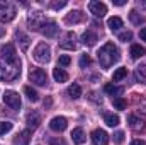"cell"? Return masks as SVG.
<instances>
[{
    "mask_svg": "<svg viewBox=\"0 0 146 145\" xmlns=\"http://www.w3.org/2000/svg\"><path fill=\"white\" fill-rule=\"evenodd\" d=\"M97 56H99V63L102 65V68H109L119 60V50H117V46L114 43L109 41L99 50Z\"/></svg>",
    "mask_w": 146,
    "mask_h": 145,
    "instance_id": "1",
    "label": "cell"
},
{
    "mask_svg": "<svg viewBox=\"0 0 146 145\" xmlns=\"http://www.w3.org/2000/svg\"><path fill=\"white\" fill-rule=\"evenodd\" d=\"M21 73V62L19 60H3L0 58V80L12 82Z\"/></svg>",
    "mask_w": 146,
    "mask_h": 145,
    "instance_id": "2",
    "label": "cell"
},
{
    "mask_svg": "<svg viewBox=\"0 0 146 145\" xmlns=\"http://www.w3.org/2000/svg\"><path fill=\"white\" fill-rule=\"evenodd\" d=\"M34 60L37 63H48L51 60V50L46 43H39L36 48H34V53H33Z\"/></svg>",
    "mask_w": 146,
    "mask_h": 145,
    "instance_id": "3",
    "label": "cell"
},
{
    "mask_svg": "<svg viewBox=\"0 0 146 145\" xmlns=\"http://www.w3.org/2000/svg\"><path fill=\"white\" fill-rule=\"evenodd\" d=\"M15 17V7L10 2H0V22H10Z\"/></svg>",
    "mask_w": 146,
    "mask_h": 145,
    "instance_id": "4",
    "label": "cell"
},
{
    "mask_svg": "<svg viewBox=\"0 0 146 145\" xmlns=\"http://www.w3.org/2000/svg\"><path fill=\"white\" fill-rule=\"evenodd\" d=\"M3 103H5L9 108H12V109H21V104H22L19 94L14 92V91H7V92L3 94Z\"/></svg>",
    "mask_w": 146,
    "mask_h": 145,
    "instance_id": "5",
    "label": "cell"
},
{
    "mask_svg": "<svg viewBox=\"0 0 146 145\" xmlns=\"http://www.w3.org/2000/svg\"><path fill=\"white\" fill-rule=\"evenodd\" d=\"M39 33H41V34H44L46 38H54V36H56V33H58V26H56V22H54V21H48V19H46V21L41 24Z\"/></svg>",
    "mask_w": 146,
    "mask_h": 145,
    "instance_id": "6",
    "label": "cell"
},
{
    "mask_svg": "<svg viewBox=\"0 0 146 145\" xmlns=\"http://www.w3.org/2000/svg\"><path fill=\"white\" fill-rule=\"evenodd\" d=\"M29 79H31V82L36 84V85H46V84H48V75H46V72H44L42 68H34V70H31Z\"/></svg>",
    "mask_w": 146,
    "mask_h": 145,
    "instance_id": "7",
    "label": "cell"
},
{
    "mask_svg": "<svg viewBox=\"0 0 146 145\" xmlns=\"http://www.w3.org/2000/svg\"><path fill=\"white\" fill-rule=\"evenodd\" d=\"M88 10H90L95 17H104V15L107 14V5H106L104 2H97V0H94V2L88 3Z\"/></svg>",
    "mask_w": 146,
    "mask_h": 145,
    "instance_id": "8",
    "label": "cell"
},
{
    "mask_svg": "<svg viewBox=\"0 0 146 145\" xmlns=\"http://www.w3.org/2000/svg\"><path fill=\"white\" fill-rule=\"evenodd\" d=\"M92 142H94V145H107L109 144V135L106 133V130L97 128L92 132Z\"/></svg>",
    "mask_w": 146,
    "mask_h": 145,
    "instance_id": "9",
    "label": "cell"
},
{
    "mask_svg": "<svg viewBox=\"0 0 146 145\" xmlns=\"http://www.w3.org/2000/svg\"><path fill=\"white\" fill-rule=\"evenodd\" d=\"M66 126H68V121H66V118H63V116H56V118H53V119L49 121V128H51L53 132H65Z\"/></svg>",
    "mask_w": 146,
    "mask_h": 145,
    "instance_id": "10",
    "label": "cell"
},
{
    "mask_svg": "<svg viewBox=\"0 0 146 145\" xmlns=\"http://www.w3.org/2000/svg\"><path fill=\"white\" fill-rule=\"evenodd\" d=\"M46 21V17L41 14V12H33V14H29V19H27V22H29V26L33 28V29H36L39 31V28H41V24Z\"/></svg>",
    "mask_w": 146,
    "mask_h": 145,
    "instance_id": "11",
    "label": "cell"
},
{
    "mask_svg": "<svg viewBox=\"0 0 146 145\" xmlns=\"http://www.w3.org/2000/svg\"><path fill=\"white\" fill-rule=\"evenodd\" d=\"M60 46H61L63 50H75V48H76V36H75L73 33H66L65 38L60 41Z\"/></svg>",
    "mask_w": 146,
    "mask_h": 145,
    "instance_id": "12",
    "label": "cell"
},
{
    "mask_svg": "<svg viewBox=\"0 0 146 145\" xmlns=\"http://www.w3.org/2000/svg\"><path fill=\"white\" fill-rule=\"evenodd\" d=\"M0 58H3V60H19L17 53H15V48H14L12 43H7V44L2 46V56Z\"/></svg>",
    "mask_w": 146,
    "mask_h": 145,
    "instance_id": "13",
    "label": "cell"
},
{
    "mask_svg": "<svg viewBox=\"0 0 146 145\" xmlns=\"http://www.w3.org/2000/svg\"><path fill=\"white\" fill-rule=\"evenodd\" d=\"M29 142H31V132H29V130H22V132L15 137L14 145H29Z\"/></svg>",
    "mask_w": 146,
    "mask_h": 145,
    "instance_id": "14",
    "label": "cell"
},
{
    "mask_svg": "<svg viewBox=\"0 0 146 145\" xmlns=\"http://www.w3.org/2000/svg\"><path fill=\"white\" fill-rule=\"evenodd\" d=\"M97 34L94 33V31H85L83 34H82V43L85 44V46H94L95 43H97Z\"/></svg>",
    "mask_w": 146,
    "mask_h": 145,
    "instance_id": "15",
    "label": "cell"
},
{
    "mask_svg": "<svg viewBox=\"0 0 146 145\" xmlns=\"http://www.w3.org/2000/svg\"><path fill=\"white\" fill-rule=\"evenodd\" d=\"M15 38H17V41H19V44H21V50H22V51H27V50H29V44H31L29 36L24 34V33H21V31H17V33H15Z\"/></svg>",
    "mask_w": 146,
    "mask_h": 145,
    "instance_id": "16",
    "label": "cell"
},
{
    "mask_svg": "<svg viewBox=\"0 0 146 145\" xmlns=\"http://www.w3.org/2000/svg\"><path fill=\"white\" fill-rule=\"evenodd\" d=\"M68 24H78V22H82L83 21V14L80 12V10H72L68 15H66V19H65Z\"/></svg>",
    "mask_w": 146,
    "mask_h": 145,
    "instance_id": "17",
    "label": "cell"
},
{
    "mask_svg": "<svg viewBox=\"0 0 146 145\" xmlns=\"http://www.w3.org/2000/svg\"><path fill=\"white\" fill-rule=\"evenodd\" d=\"M129 55H131V58H133V60H138V58H141V56H145V55H146V50L141 46V44H133V46H131Z\"/></svg>",
    "mask_w": 146,
    "mask_h": 145,
    "instance_id": "18",
    "label": "cell"
},
{
    "mask_svg": "<svg viewBox=\"0 0 146 145\" xmlns=\"http://www.w3.org/2000/svg\"><path fill=\"white\" fill-rule=\"evenodd\" d=\"M26 121H27V125H29L31 128H37L39 123H41V116L37 114L36 111H33V113H29V114L26 116Z\"/></svg>",
    "mask_w": 146,
    "mask_h": 145,
    "instance_id": "19",
    "label": "cell"
},
{
    "mask_svg": "<svg viewBox=\"0 0 146 145\" xmlns=\"http://www.w3.org/2000/svg\"><path fill=\"white\" fill-rule=\"evenodd\" d=\"M72 140L75 142V144H83L85 140H87V137H85V133H83V130L82 128H73L72 132Z\"/></svg>",
    "mask_w": 146,
    "mask_h": 145,
    "instance_id": "20",
    "label": "cell"
},
{
    "mask_svg": "<svg viewBox=\"0 0 146 145\" xmlns=\"http://www.w3.org/2000/svg\"><path fill=\"white\" fill-rule=\"evenodd\" d=\"M134 80L138 84H146V65L143 67H138L134 70Z\"/></svg>",
    "mask_w": 146,
    "mask_h": 145,
    "instance_id": "21",
    "label": "cell"
},
{
    "mask_svg": "<svg viewBox=\"0 0 146 145\" xmlns=\"http://www.w3.org/2000/svg\"><path fill=\"white\" fill-rule=\"evenodd\" d=\"M127 123H129V126H131L133 130H141V128L145 126V123H143L138 116H134V114H129V116H127Z\"/></svg>",
    "mask_w": 146,
    "mask_h": 145,
    "instance_id": "22",
    "label": "cell"
},
{
    "mask_svg": "<svg viewBox=\"0 0 146 145\" xmlns=\"http://www.w3.org/2000/svg\"><path fill=\"white\" fill-rule=\"evenodd\" d=\"M104 121H106L107 126H117L121 119H119V116L114 114V113H106V114H104Z\"/></svg>",
    "mask_w": 146,
    "mask_h": 145,
    "instance_id": "23",
    "label": "cell"
},
{
    "mask_svg": "<svg viewBox=\"0 0 146 145\" xmlns=\"http://www.w3.org/2000/svg\"><path fill=\"white\" fill-rule=\"evenodd\" d=\"M106 92L110 94V96H122V92H124V87H117V85H114V84H106Z\"/></svg>",
    "mask_w": 146,
    "mask_h": 145,
    "instance_id": "24",
    "label": "cell"
},
{
    "mask_svg": "<svg viewBox=\"0 0 146 145\" xmlns=\"http://www.w3.org/2000/svg\"><path fill=\"white\" fill-rule=\"evenodd\" d=\"M107 26H109L112 31H119L122 28V19L117 17V15H114V17H110L109 21H107Z\"/></svg>",
    "mask_w": 146,
    "mask_h": 145,
    "instance_id": "25",
    "label": "cell"
},
{
    "mask_svg": "<svg viewBox=\"0 0 146 145\" xmlns=\"http://www.w3.org/2000/svg\"><path fill=\"white\" fill-rule=\"evenodd\" d=\"M53 77H54L56 82H66V80H68V73L65 72L63 68H60V67L53 70Z\"/></svg>",
    "mask_w": 146,
    "mask_h": 145,
    "instance_id": "26",
    "label": "cell"
},
{
    "mask_svg": "<svg viewBox=\"0 0 146 145\" xmlns=\"http://www.w3.org/2000/svg\"><path fill=\"white\" fill-rule=\"evenodd\" d=\"M68 96H70L72 99H78V97L82 96V87H80L78 84H72V85L68 87Z\"/></svg>",
    "mask_w": 146,
    "mask_h": 145,
    "instance_id": "27",
    "label": "cell"
},
{
    "mask_svg": "<svg viewBox=\"0 0 146 145\" xmlns=\"http://www.w3.org/2000/svg\"><path fill=\"white\" fill-rule=\"evenodd\" d=\"M24 92H26V96H27L29 101H33V103H37V101H39V94H37L33 87L26 85V87H24Z\"/></svg>",
    "mask_w": 146,
    "mask_h": 145,
    "instance_id": "28",
    "label": "cell"
},
{
    "mask_svg": "<svg viewBox=\"0 0 146 145\" xmlns=\"http://www.w3.org/2000/svg\"><path fill=\"white\" fill-rule=\"evenodd\" d=\"M126 75H127V70H126V68H117V70L114 72V75H112V80H114V82H117V80L124 79Z\"/></svg>",
    "mask_w": 146,
    "mask_h": 145,
    "instance_id": "29",
    "label": "cell"
},
{
    "mask_svg": "<svg viewBox=\"0 0 146 145\" xmlns=\"http://www.w3.org/2000/svg\"><path fill=\"white\" fill-rule=\"evenodd\" d=\"M129 19H131L133 24H141V22L145 21L143 17H139V14H138L136 10H131V12H129Z\"/></svg>",
    "mask_w": 146,
    "mask_h": 145,
    "instance_id": "30",
    "label": "cell"
},
{
    "mask_svg": "<svg viewBox=\"0 0 146 145\" xmlns=\"http://www.w3.org/2000/svg\"><path fill=\"white\" fill-rule=\"evenodd\" d=\"M10 130H12V123L10 121H0V135H5Z\"/></svg>",
    "mask_w": 146,
    "mask_h": 145,
    "instance_id": "31",
    "label": "cell"
},
{
    "mask_svg": "<svg viewBox=\"0 0 146 145\" xmlns=\"http://www.w3.org/2000/svg\"><path fill=\"white\" fill-rule=\"evenodd\" d=\"M114 108L115 109H124L126 108V101H124L122 97H115V99H114Z\"/></svg>",
    "mask_w": 146,
    "mask_h": 145,
    "instance_id": "32",
    "label": "cell"
},
{
    "mask_svg": "<svg viewBox=\"0 0 146 145\" xmlns=\"http://www.w3.org/2000/svg\"><path fill=\"white\" fill-rule=\"evenodd\" d=\"M90 63H92L90 56H88V55H82V58H80V67H82V68H85V67H88Z\"/></svg>",
    "mask_w": 146,
    "mask_h": 145,
    "instance_id": "33",
    "label": "cell"
},
{
    "mask_svg": "<svg viewBox=\"0 0 146 145\" xmlns=\"http://www.w3.org/2000/svg\"><path fill=\"white\" fill-rule=\"evenodd\" d=\"M119 39H121L122 43H127V41H131V39H133V33H131V31L121 33V34H119Z\"/></svg>",
    "mask_w": 146,
    "mask_h": 145,
    "instance_id": "34",
    "label": "cell"
},
{
    "mask_svg": "<svg viewBox=\"0 0 146 145\" xmlns=\"http://www.w3.org/2000/svg\"><path fill=\"white\" fill-rule=\"evenodd\" d=\"M70 63H72V58H70L68 55H61V56H60V65H61V67H68Z\"/></svg>",
    "mask_w": 146,
    "mask_h": 145,
    "instance_id": "35",
    "label": "cell"
},
{
    "mask_svg": "<svg viewBox=\"0 0 146 145\" xmlns=\"http://www.w3.org/2000/svg\"><path fill=\"white\" fill-rule=\"evenodd\" d=\"M124 142V132H115L114 133V144H122Z\"/></svg>",
    "mask_w": 146,
    "mask_h": 145,
    "instance_id": "36",
    "label": "cell"
},
{
    "mask_svg": "<svg viewBox=\"0 0 146 145\" xmlns=\"http://www.w3.org/2000/svg\"><path fill=\"white\" fill-rule=\"evenodd\" d=\"M138 113H141L143 116H146V99H141L138 103Z\"/></svg>",
    "mask_w": 146,
    "mask_h": 145,
    "instance_id": "37",
    "label": "cell"
},
{
    "mask_svg": "<svg viewBox=\"0 0 146 145\" xmlns=\"http://www.w3.org/2000/svg\"><path fill=\"white\" fill-rule=\"evenodd\" d=\"M65 5H66V2H65V0H61V2H51V3H49V7H51V9H54V10L63 9Z\"/></svg>",
    "mask_w": 146,
    "mask_h": 145,
    "instance_id": "38",
    "label": "cell"
},
{
    "mask_svg": "<svg viewBox=\"0 0 146 145\" xmlns=\"http://www.w3.org/2000/svg\"><path fill=\"white\" fill-rule=\"evenodd\" d=\"M49 145H66V144H65L63 138H60V137H53V138H49Z\"/></svg>",
    "mask_w": 146,
    "mask_h": 145,
    "instance_id": "39",
    "label": "cell"
},
{
    "mask_svg": "<svg viewBox=\"0 0 146 145\" xmlns=\"http://www.w3.org/2000/svg\"><path fill=\"white\" fill-rule=\"evenodd\" d=\"M139 38H141L143 41H146V28H143V29L139 31Z\"/></svg>",
    "mask_w": 146,
    "mask_h": 145,
    "instance_id": "40",
    "label": "cell"
},
{
    "mask_svg": "<svg viewBox=\"0 0 146 145\" xmlns=\"http://www.w3.org/2000/svg\"><path fill=\"white\" fill-rule=\"evenodd\" d=\"M131 145H146L145 140H139V138H136V140H133V144Z\"/></svg>",
    "mask_w": 146,
    "mask_h": 145,
    "instance_id": "41",
    "label": "cell"
},
{
    "mask_svg": "<svg viewBox=\"0 0 146 145\" xmlns=\"http://www.w3.org/2000/svg\"><path fill=\"white\" fill-rule=\"evenodd\" d=\"M124 3H126L124 0H114V5H119V7H121V5H124Z\"/></svg>",
    "mask_w": 146,
    "mask_h": 145,
    "instance_id": "42",
    "label": "cell"
},
{
    "mask_svg": "<svg viewBox=\"0 0 146 145\" xmlns=\"http://www.w3.org/2000/svg\"><path fill=\"white\" fill-rule=\"evenodd\" d=\"M44 106H46V108H49V106H51V99H49V97H48V99H44Z\"/></svg>",
    "mask_w": 146,
    "mask_h": 145,
    "instance_id": "43",
    "label": "cell"
},
{
    "mask_svg": "<svg viewBox=\"0 0 146 145\" xmlns=\"http://www.w3.org/2000/svg\"><path fill=\"white\" fill-rule=\"evenodd\" d=\"M138 5H139V7H141V9H146V2H139V3H138Z\"/></svg>",
    "mask_w": 146,
    "mask_h": 145,
    "instance_id": "44",
    "label": "cell"
}]
</instances>
